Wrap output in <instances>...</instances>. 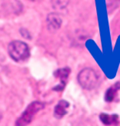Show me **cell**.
<instances>
[{"instance_id":"8992f818","label":"cell","mask_w":120,"mask_h":126,"mask_svg":"<svg viewBox=\"0 0 120 126\" xmlns=\"http://www.w3.org/2000/svg\"><path fill=\"white\" fill-rule=\"evenodd\" d=\"M120 90V83L117 82L108 88L105 94V100L107 102H112L116 100V97L118 95V92Z\"/></svg>"},{"instance_id":"52a82bcc","label":"cell","mask_w":120,"mask_h":126,"mask_svg":"<svg viewBox=\"0 0 120 126\" xmlns=\"http://www.w3.org/2000/svg\"><path fill=\"white\" fill-rule=\"evenodd\" d=\"M101 122L106 125L116 126L119 123V118L117 114H108L102 113L99 116Z\"/></svg>"},{"instance_id":"277c9868","label":"cell","mask_w":120,"mask_h":126,"mask_svg":"<svg viewBox=\"0 0 120 126\" xmlns=\"http://www.w3.org/2000/svg\"><path fill=\"white\" fill-rule=\"evenodd\" d=\"M46 22L48 29L51 32L57 31L58 30H59L62 23V20L60 17V16L55 13L48 15Z\"/></svg>"},{"instance_id":"5b68a950","label":"cell","mask_w":120,"mask_h":126,"mask_svg":"<svg viewBox=\"0 0 120 126\" xmlns=\"http://www.w3.org/2000/svg\"><path fill=\"white\" fill-rule=\"evenodd\" d=\"M70 105L66 101H60L54 109V115L57 118H61L68 112V109Z\"/></svg>"},{"instance_id":"9c48e42d","label":"cell","mask_w":120,"mask_h":126,"mask_svg":"<svg viewBox=\"0 0 120 126\" xmlns=\"http://www.w3.org/2000/svg\"><path fill=\"white\" fill-rule=\"evenodd\" d=\"M106 2L108 13H112L120 6V0H106Z\"/></svg>"},{"instance_id":"30bf717a","label":"cell","mask_w":120,"mask_h":126,"mask_svg":"<svg viewBox=\"0 0 120 126\" xmlns=\"http://www.w3.org/2000/svg\"><path fill=\"white\" fill-rule=\"evenodd\" d=\"M2 119V114L0 112V122H1V120Z\"/></svg>"},{"instance_id":"7a4b0ae2","label":"cell","mask_w":120,"mask_h":126,"mask_svg":"<svg viewBox=\"0 0 120 126\" xmlns=\"http://www.w3.org/2000/svg\"><path fill=\"white\" fill-rule=\"evenodd\" d=\"M8 50L10 57L15 62H24L30 57L29 46L20 40L11 42L9 45Z\"/></svg>"},{"instance_id":"6da1fadb","label":"cell","mask_w":120,"mask_h":126,"mask_svg":"<svg viewBox=\"0 0 120 126\" xmlns=\"http://www.w3.org/2000/svg\"><path fill=\"white\" fill-rule=\"evenodd\" d=\"M46 107V104L42 101H32L27 106L25 110L15 121V126H27L35 118L36 114Z\"/></svg>"},{"instance_id":"ba28073f","label":"cell","mask_w":120,"mask_h":126,"mask_svg":"<svg viewBox=\"0 0 120 126\" xmlns=\"http://www.w3.org/2000/svg\"><path fill=\"white\" fill-rule=\"evenodd\" d=\"M69 74H70V69L68 67L59 69L55 72L56 78L59 79V80L61 81L62 87H65V83H66V80L68 79L69 76Z\"/></svg>"},{"instance_id":"3957f363","label":"cell","mask_w":120,"mask_h":126,"mask_svg":"<svg viewBox=\"0 0 120 126\" xmlns=\"http://www.w3.org/2000/svg\"><path fill=\"white\" fill-rule=\"evenodd\" d=\"M79 84L83 89L91 91L97 87L99 84V77L96 71L89 67L84 68L77 76Z\"/></svg>"}]
</instances>
